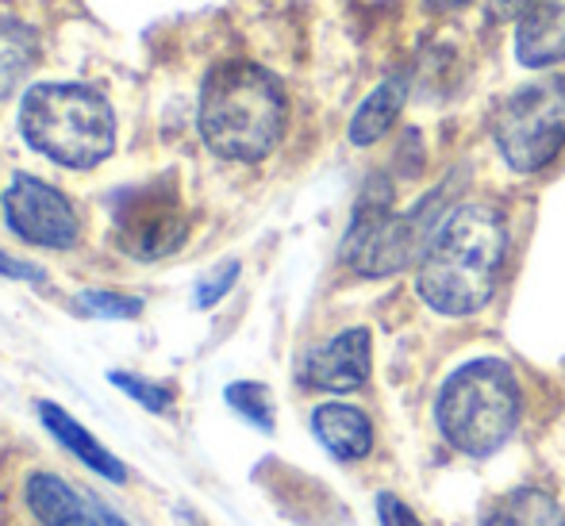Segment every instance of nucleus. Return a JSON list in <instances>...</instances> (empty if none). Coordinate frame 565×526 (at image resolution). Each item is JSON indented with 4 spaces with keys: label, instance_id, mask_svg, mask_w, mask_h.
Returning <instances> with one entry per match:
<instances>
[{
    "label": "nucleus",
    "instance_id": "20",
    "mask_svg": "<svg viewBox=\"0 0 565 526\" xmlns=\"http://www.w3.org/2000/svg\"><path fill=\"white\" fill-rule=\"evenodd\" d=\"M238 281V261H227V266H220L216 273L209 277V281L196 289V308H212L220 304V300L231 292V285Z\"/></svg>",
    "mask_w": 565,
    "mask_h": 526
},
{
    "label": "nucleus",
    "instance_id": "7",
    "mask_svg": "<svg viewBox=\"0 0 565 526\" xmlns=\"http://www.w3.org/2000/svg\"><path fill=\"white\" fill-rule=\"evenodd\" d=\"M185 204H181L178 181L166 173L147 185H135L116 196L113 208V238L124 254L139 261L170 258L185 243Z\"/></svg>",
    "mask_w": 565,
    "mask_h": 526
},
{
    "label": "nucleus",
    "instance_id": "14",
    "mask_svg": "<svg viewBox=\"0 0 565 526\" xmlns=\"http://www.w3.org/2000/svg\"><path fill=\"white\" fill-rule=\"evenodd\" d=\"M404 100H408V74H393L370 93V97L358 105L354 119H350V142L354 147H373L377 139H385L393 131L396 116L404 111Z\"/></svg>",
    "mask_w": 565,
    "mask_h": 526
},
{
    "label": "nucleus",
    "instance_id": "2",
    "mask_svg": "<svg viewBox=\"0 0 565 526\" xmlns=\"http://www.w3.org/2000/svg\"><path fill=\"white\" fill-rule=\"evenodd\" d=\"M201 139L227 162H262L281 142L289 105L274 74L250 62L212 69L201 93Z\"/></svg>",
    "mask_w": 565,
    "mask_h": 526
},
{
    "label": "nucleus",
    "instance_id": "6",
    "mask_svg": "<svg viewBox=\"0 0 565 526\" xmlns=\"http://www.w3.org/2000/svg\"><path fill=\"white\" fill-rule=\"evenodd\" d=\"M492 142L508 170H546L565 147V77H543L512 93L492 116Z\"/></svg>",
    "mask_w": 565,
    "mask_h": 526
},
{
    "label": "nucleus",
    "instance_id": "8",
    "mask_svg": "<svg viewBox=\"0 0 565 526\" xmlns=\"http://www.w3.org/2000/svg\"><path fill=\"white\" fill-rule=\"evenodd\" d=\"M4 219L23 243L46 246V250H70L82 235V219L66 193L31 173L12 178V185L4 189Z\"/></svg>",
    "mask_w": 565,
    "mask_h": 526
},
{
    "label": "nucleus",
    "instance_id": "21",
    "mask_svg": "<svg viewBox=\"0 0 565 526\" xmlns=\"http://www.w3.org/2000/svg\"><path fill=\"white\" fill-rule=\"evenodd\" d=\"M373 507H377L381 526H424V523H419V515L412 512V507L404 504L401 496H393V492H377Z\"/></svg>",
    "mask_w": 565,
    "mask_h": 526
},
{
    "label": "nucleus",
    "instance_id": "23",
    "mask_svg": "<svg viewBox=\"0 0 565 526\" xmlns=\"http://www.w3.org/2000/svg\"><path fill=\"white\" fill-rule=\"evenodd\" d=\"M535 4V0H492V12L500 15V20H523V12Z\"/></svg>",
    "mask_w": 565,
    "mask_h": 526
},
{
    "label": "nucleus",
    "instance_id": "12",
    "mask_svg": "<svg viewBox=\"0 0 565 526\" xmlns=\"http://www.w3.org/2000/svg\"><path fill=\"white\" fill-rule=\"evenodd\" d=\"M39 419H43V427L54 434V442L58 446H66L70 453H74L77 461H82L89 473H97V476H105V481H113V484H124L127 481V465L116 458L108 446H100V438L97 434H89V430L82 427L74 416H70L66 408H58V404H51V400H39Z\"/></svg>",
    "mask_w": 565,
    "mask_h": 526
},
{
    "label": "nucleus",
    "instance_id": "15",
    "mask_svg": "<svg viewBox=\"0 0 565 526\" xmlns=\"http://www.w3.org/2000/svg\"><path fill=\"white\" fill-rule=\"evenodd\" d=\"M477 526H565V512L551 492L523 484L492 500Z\"/></svg>",
    "mask_w": 565,
    "mask_h": 526
},
{
    "label": "nucleus",
    "instance_id": "25",
    "mask_svg": "<svg viewBox=\"0 0 565 526\" xmlns=\"http://www.w3.org/2000/svg\"><path fill=\"white\" fill-rule=\"evenodd\" d=\"M431 8H439V12H450V8H461V4H469V0H427Z\"/></svg>",
    "mask_w": 565,
    "mask_h": 526
},
{
    "label": "nucleus",
    "instance_id": "4",
    "mask_svg": "<svg viewBox=\"0 0 565 526\" xmlns=\"http://www.w3.org/2000/svg\"><path fill=\"white\" fill-rule=\"evenodd\" d=\"M523 411V393L512 365L477 357L454 369L435 404L443 438L466 458H489L512 438Z\"/></svg>",
    "mask_w": 565,
    "mask_h": 526
},
{
    "label": "nucleus",
    "instance_id": "9",
    "mask_svg": "<svg viewBox=\"0 0 565 526\" xmlns=\"http://www.w3.org/2000/svg\"><path fill=\"white\" fill-rule=\"evenodd\" d=\"M373 342L365 326H350V331L335 334L331 342H323L320 350H312L305 362V385L320 388V393H354L370 380L373 369Z\"/></svg>",
    "mask_w": 565,
    "mask_h": 526
},
{
    "label": "nucleus",
    "instance_id": "16",
    "mask_svg": "<svg viewBox=\"0 0 565 526\" xmlns=\"http://www.w3.org/2000/svg\"><path fill=\"white\" fill-rule=\"evenodd\" d=\"M39 62V39L28 23L0 12V100L12 97L15 85L31 74Z\"/></svg>",
    "mask_w": 565,
    "mask_h": 526
},
{
    "label": "nucleus",
    "instance_id": "19",
    "mask_svg": "<svg viewBox=\"0 0 565 526\" xmlns=\"http://www.w3.org/2000/svg\"><path fill=\"white\" fill-rule=\"evenodd\" d=\"M77 308L97 319H135L142 312V300L124 297V292H108V289H85L82 297H77Z\"/></svg>",
    "mask_w": 565,
    "mask_h": 526
},
{
    "label": "nucleus",
    "instance_id": "10",
    "mask_svg": "<svg viewBox=\"0 0 565 526\" xmlns=\"http://www.w3.org/2000/svg\"><path fill=\"white\" fill-rule=\"evenodd\" d=\"M23 500H28L31 515L43 526H105L93 500L70 489L54 473H31L28 484H23Z\"/></svg>",
    "mask_w": 565,
    "mask_h": 526
},
{
    "label": "nucleus",
    "instance_id": "22",
    "mask_svg": "<svg viewBox=\"0 0 565 526\" xmlns=\"http://www.w3.org/2000/svg\"><path fill=\"white\" fill-rule=\"evenodd\" d=\"M0 277H12V281H43V269L28 266V261H15L12 254L0 250Z\"/></svg>",
    "mask_w": 565,
    "mask_h": 526
},
{
    "label": "nucleus",
    "instance_id": "1",
    "mask_svg": "<svg viewBox=\"0 0 565 526\" xmlns=\"http://www.w3.org/2000/svg\"><path fill=\"white\" fill-rule=\"evenodd\" d=\"M508 258V227L489 204H458L419 258L416 292L439 315H473L492 300Z\"/></svg>",
    "mask_w": 565,
    "mask_h": 526
},
{
    "label": "nucleus",
    "instance_id": "13",
    "mask_svg": "<svg viewBox=\"0 0 565 526\" xmlns=\"http://www.w3.org/2000/svg\"><path fill=\"white\" fill-rule=\"evenodd\" d=\"M312 430L323 446H328L331 458L339 461H362L373 450V427L370 416L350 404H320L312 411Z\"/></svg>",
    "mask_w": 565,
    "mask_h": 526
},
{
    "label": "nucleus",
    "instance_id": "3",
    "mask_svg": "<svg viewBox=\"0 0 565 526\" xmlns=\"http://www.w3.org/2000/svg\"><path fill=\"white\" fill-rule=\"evenodd\" d=\"M20 131L31 147L66 170H93L116 150V116L93 85L58 82L28 89Z\"/></svg>",
    "mask_w": 565,
    "mask_h": 526
},
{
    "label": "nucleus",
    "instance_id": "11",
    "mask_svg": "<svg viewBox=\"0 0 565 526\" xmlns=\"http://www.w3.org/2000/svg\"><path fill=\"white\" fill-rule=\"evenodd\" d=\"M515 54L531 69L565 62V0H535L523 12L515 31Z\"/></svg>",
    "mask_w": 565,
    "mask_h": 526
},
{
    "label": "nucleus",
    "instance_id": "17",
    "mask_svg": "<svg viewBox=\"0 0 565 526\" xmlns=\"http://www.w3.org/2000/svg\"><path fill=\"white\" fill-rule=\"evenodd\" d=\"M108 380H113L119 393L131 396L135 404H142L147 411H154V416H166V411L173 408V388L170 385H158V380L135 377V373H124V369H113L108 373Z\"/></svg>",
    "mask_w": 565,
    "mask_h": 526
},
{
    "label": "nucleus",
    "instance_id": "24",
    "mask_svg": "<svg viewBox=\"0 0 565 526\" xmlns=\"http://www.w3.org/2000/svg\"><path fill=\"white\" fill-rule=\"evenodd\" d=\"M89 500H93V496H89ZM93 507H97V512H100V519H105V526H131L127 519H119V515H116L108 504H100V500H93Z\"/></svg>",
    "mask_w": 565,
    "mask_h": 526
},
{
    "label": "nucleus",
    "instance_id": "18",
    "mask_svg": "<svg viewBox=\"0 0 565 526\" xmlns=\"http://www.w3.org/2000/svg\"><path fill=\"white\" fill-rule=\"evenodd\" d=\"M227 404L243 419H250L254 427H262V430L274 427V400H269L266 388L254 385V380H238V385H231L227 388Z\"/></svg>",
    "mask_w": 565,
    "mask_h": 526
},
{
    "label": "nucleus",
    "instance_id": "5",
    "mask_svg": "<svg viewBox=\"0 0 565 526\" xmlns=\"http://www.w3.org/2000/svg\"><path fill=\"white\" fill-rule=\"evenodd\" d=\"M431 201H424L412 215L393 212V185L388 178L373 173L370 185L362 189L350 215L347 238H342V261L358 269L362 277H388L401 273L412 258H424L427 243H431L435 227L427 230V215H431Z\"/></svg>",
    "mask_w": 565,
    "mask_h": 526
}]
</instances>
